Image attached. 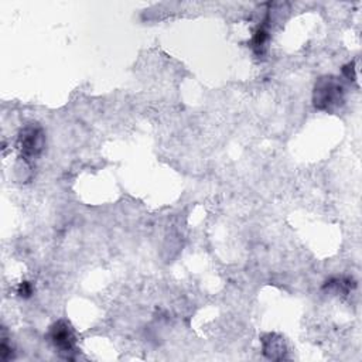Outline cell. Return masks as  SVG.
Segmentation results:
<instances>
[{"label":"cell","mask_w":362,"mask_h":362,"mask_svg":"<svg viewBox=\"0 0 362 362\" xmlns=\"http://www.w3.org/2000/svg\"><path fill=\"white\" fill-rule=\"evenodd\" d=\"M31 293H33V289H31V286H30L27 282H24V283L20 285V288H19V294H20L22 297H29Z\"/></svg>","instance_id":"6"},{"label":"cell","mask_w":362,"mask_h":362,"mask_svg":"<svg viewBox=\"0 0 362 362\" xmlns=\"http://www.w3.org/2000/svg\"><path fill=\"white\" fill-rule=\"evenodd\" d=\"M19 148L24 160H33L40 156L44 148V132L37 125L26 126L19 136Z\"/></svg>","instance_id":"3"},{"label":"cell","mask_w":362,"mask_h":362,"mask_svg":"<svg viewBox=\"0 0 362 362\" xmlns=\"http://www.w3.org/2000/svg\"><path fill=\"white\" fill-rule=\"evenodd\" d=\"M50 340L61 355L72 358L77 348V337L68 322L60 320L54 323L50 329Z\"/></svg>","instance_id":"2"},{"label":"cell","mask_w":362,"mask_h":362,"mask_svg":"<svg viewBox=\"0 0 362 362\" xmlns=\"http://www.w3.org/2000/svg\"><path fill=\"white\" fill-rule=\"evenodd\" d=\"M263 354L270 359H283L286 356V347L282 337L276 334H267L262 340Z\"/></svg>","instance_id":"4"},{"label":"cell","mask_w":362,"mask_h":362,"mask_svg":"<svg viewBox=\"0 0 362 362\" xmlns=\"http://www.w3.org/2000/svg\"><path fill=\"white\" fill-rule=\"evenodd\" d=\"M267 41H269V33L265 27H260L252 40V47L258 56H262L266 52Z\"/></svg>","instance_id":"5"},{"label":"cell","mask_w":362,"mask_h":362,"mask_svg":"<svg viewBox=\"0 0 362 362\" xmlns=\"http://www.w3.org/2000/svg\"><path fill=\"white\" fill-rule=\"evenodd\" d=\"M313 104L319 111L331 112L344 104V86L333 75L322 77L315 82Z\"/></svg>","instance_id":"1"}]
</instances>
